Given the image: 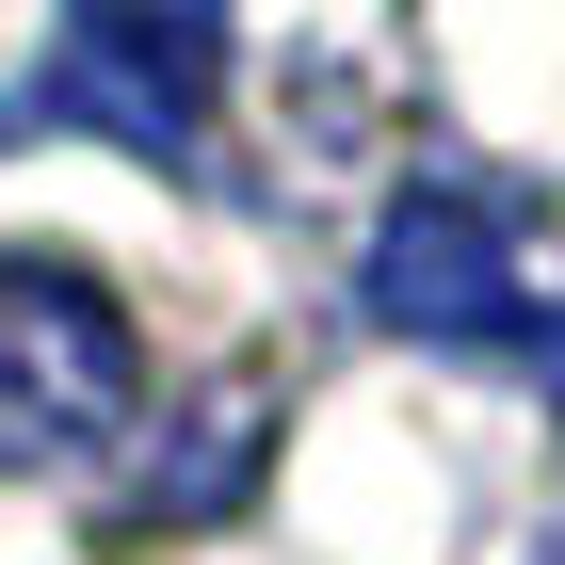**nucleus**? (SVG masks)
<instances>
[{
  "mask_svg": "<svg viewBox=\"0 0 565 565\" xmlns=\"http://www.w3.org/2000/svg\"><path fill=\"white\" fill-rule=\"evenodd\" d=\"M146 404V340L130 307L97 291L82 259H49V243H0V469H82L114 452Z\"/></svg>",
  "mask_w": 565,
  "mask_h": 565,
  "instance_id": "obj_1",
  "label": "nucleus"
},
{
  "mask_svg": "<svg viewBox=\"0 0 565 565\" xmlns=\"http://www.w3.org/2000/svg\"><path fill=\"white\" fill-rule=\"evenodd\" d=\"M372 323L388 340H436V355H533L550 340V307L518 275V226L452 194V178H404L388 226H372Z\"/></svg>",
  "mask_w": 565,
  "mask_h": 565,
  "instance_id": "obj_2",
  "label": "nucleus"
},
{
  "mask_svg": "<svg viewBox=\"0 0 565 565\" xmlns=\"http://www.w3.org/2000/svg\"><path fill=\"white\" fill-rule=\"evenodd\" d=\"M49 130H114L130 162H194L211 130V17L194 0H65V33L33 65Z\"/></svg>",
  "mask_w": 565,
  "mask_h": 565,
  "instance_id": "obj_3",
  "label": "nucleus"
},
{
  "mask_svg": "<svg viewBox=\"0 0 565 565\" xmlns=\"http://www.w3.org/2000/svg\"><path fill=\"white\" fill-rule=\"evenodd\" d=\"M259 436H275V404L259 388H211V420H194V452H146V484H130V533H178V518H226L243 501V469H259Z\"/></svg>",
  "mask_w": 565,
  "mask_h": 565,
  "instance_id": "obj_4",
  "label": "nucleus"
}]
</instances>
